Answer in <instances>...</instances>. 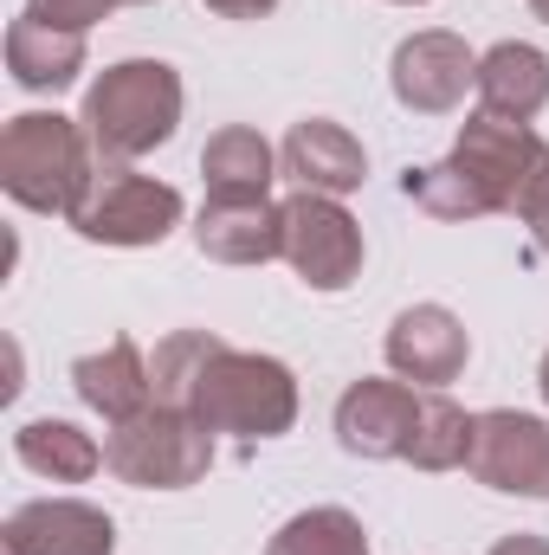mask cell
Masks as SVG:
<instances>
[{
    "label": "cell",
    "instance_id": "obj_1",
    "mask_svg": "<svg viewBox=\"0 0 549 555\" xmlns=\"http://www.w3.org/2000/svg\"><path fill=\"white\" fill-rule=\"evenodd\" d=\"M98 149L85 137V124L59 117V111H20L0 137V188L26 207V214H78V201L98 181Z\"/></svg>",
    "mask_w": 549,
    "mask_h": 555
},
{
    "label": "cell",
    "instance_id": "obj_2",
    "mask_svg": "<svg viewBox=\"0 0 549 555\" xmlns=\"http://www.w3.org/2000/svg\"><path fill=\"white\" fill-rule=\"evenodd\" d=\"M85 137L104 168H130L137 155L162 149L181 124V78L162 59H124L85 91Z\"/></svg>",
    "mask_w": 549,
    "mask_h": 555
},
{
    "label": "cell",
    "instance_id": "obj_3",
    "mask_svg": "<svg viewBox=\"0 0 549 555\" xmlns=\"http://www.w3.org/2000/svg\"><path fill=\"white\" fill-rule=\"evenodd\" d=\"M188 414L201 420L207 433H240L246 446L253 439H278L291 433L297 420V375L278 362V356H253V349H220L194 395H188Z\"/></svg>",
    "mask_w": 549,
    "mask_h": 555
},
{
    "label": "cell",
    "instance_id": "obj_4",
    "mask_svg": "<svg viewBox=\"0 0 549 555\" xmlns=\"http://www.w3.org/2000/svg\"><path fill=\"white\" fill-rule=\"evenodd\" d=\"M104 465L137 491H188L214 465V433L188 408H142L137 420H117L104 439Z\"/></svg>",
    "mask_w": 549,
    "mask_h": 555
},
{
    "label": "cell",
    "instance_id": "obj_5",
    "mask_svg": "<svg viewBox=\"0 0 549 555\" xmlns=\"http://www.w3.org/2000/svg\"><path fill=\"white\" fill-rule=\"evenodd\" d=\"M452 162L472 175V188L491 201V214L511 220H537L549 201V142L531 124H505V117H465V130L452 142Z\"/></svg>",
    "mask_w": 549,
    "mask_h": 555
},
{
    "label": "cell",
    "instance_id": "obj_6",
    "mask_svg": "<svg viewBox=\"0 0 549 555\" xmlns=\"http://www.w3.org/2000/svg\"><path fill=\"white\" fill-rule=\"evenodd\" d=\"M72 227L98 246H162L181 227V194L168 181L137 175V168H98Z\"/></svg>",
    "mask_w": 549,
    "mask_h": 555
},
{
    "label": "cell",
    "instance_id": "obj_7",
    "mask_svg": "<svg viewBox=\"0 0 549 555\" xmlns=\"http://www.w3.org/2000/svg\"><path fill=\"white\" fill-rule=\"evenodd\" d=\"M284 259L310 291H349L362 272V227L330 194H291L284 201Z\"/></svg>",
    "mask_w": 549,
    "mask_h": 555
},
{
    "label": "cell",
    "instance_id": "obj_8",
    "mask_svg": "<svg viewBox=\"0 0 549 555\" xmlns=\"http://www.w3.org/2000/svg\"><path fill=\"white\" fill-rule=\"evenodd\" d=\"M465 472L491 491H511V498H549V420L518 414V408L478 414Z\"/></svg>",
    "mask_w": 549,
    "mask_h": 555
},
{
    "label": "cell",
    "instance_id": "obj_9",
    "mask_svg": "<svg viewBox=\"0 0 549 555\" xmlns=\"http://www.w3.org/2000/svg\"><path fill=\"white\" fill-rule=\"evenodd\" d=\"M472 78H478V59L459 33H413V39L395 46V65H388L395 98L420 117H446L465 98Z\"/></svg>",
    "mask_w": 549,
    "mask_h": 555
},
{
    "label": "cell",
    "instance_id": "obj_10",
    "mask_svg": "<svg viewBox=\"0 0 549 555\" xmlns=\"http://www.w3.org/2000/svg\"><path fill=\"white\" fill-rule=\"evenodd\" d=\"M413 420H420V395H413L408 382L362 375L336 401V439L356 459H408Z\"/></svg>",
    "mask_w": 549,
    "mask_h": 555
},
{
    "label": "cell",
    "instance_id": "obj_11",
    "mask_svg": "<svg viewBox=\"0 0 549 555\" xmlns=\"http://www.w3.org/2000/svg\"><path fill=\"white\" fill-rule=\"evenodd\" d=\"M465 356H472V336L446 304H413L388 323V369L401 382L446 388V382L465 375Z\"/></svg>",
    "mask_w": 549,
    "mask_h": 555
},
{
    "label": "cell",
    "instance_id": "obj_12",
    "mask_svg": "<svg viewBox=\"0 0 549 555\" xmlns=\"http://www.w3.org/2000/svg\"><path fill=\"white\" fill-rule=\"evenodd\" d=\"M0 543H7V555H111L117 550V524L98 504L39 498V504H20L7 517Z\"/></svg>",
    "mask_w": 549,
    "mask_h": 555
},
{
    "label": "cell",
    "instance_id": "obj_13",
    "mask_svg": "<svg viewBox=\"0 0 549 555\" xmlns=\"http://www.w3.org/2000/svg\"><path fill=\"white\" fill-rule=\"evenodd\" d=\"M278 168L297 181V194H330V201H343V194L362 188L369 155H362V142L349 137L343 124L304 117V124H291V137L278 149Z\"/></svg>",
    "mask_w": 549,
    "mask_h": 555
},
{
    "label": "cell",
    "instance_id": "obj_14",
    "mask_svg": "<svg viewBox=\"0 0 549 555\" xmlns=\"http://www.w3.org/2000/svg\"><path fill=\"white\" fill-rule=\"evenodd\" d=\"M194 246L214 266H272V259H284V207H272V201H207L194 220Z\"/></svg>",
    "mask_w": 549,
    "mask_h": 555
},
{
    "label": "cell",
    "instance_id": "obj_15",
    "mask_svg": "<svg viewBox=\"0 0 549 555\" xmlns=\"http://www.w3.org/2000/svg\"><path fill=\"white\" fill-rule=\"evenodd\" d=\"M72 388H78V401L91 414H104L111 426L137 420L142 408H155V375H149V362H142V349L130 336H117L98 356H78L72 362Z\"/></svg>",
    "mask_w": 549,
    "mask_h": 555
},
{
    "label": "cell",
    "instance_id": "obj_16",
    "mask_svg": "<svg viewBox=\"0 0 549 555\" xmlns=\"http://www.w3.org/2000/svg\"><path fill=\"white\" fill-rule=\"evenodd\" d=\"M472 91H478V111H485V117L531 124L549 104V59L537 46H524V39H505V46H491V52L478 59Z\"/></svg>",
    "mask_w": 549,
    "mask_h": 555
},
{
    "label": "cell",
    "instance_id": "obj_17",
    "mask_svg": "<svg viewBox=\"0 0 549 555\" xmlns=\"http://www.w3.org/2000/svg\"><path fill=\"white\" fill-rule=\"evenodd\" d=\"M7 72H13L20 91L52 98V91L78 85V72H85V33H65V26H46L39 13H20L7 26Z\"/></svg>",
    "mask_w": 549,
    "mask_h": 555
},
{
    "label": "cell",
    "instance_id": "obj_18",
    "mask_svg": "<svg viewBox=\"0 0 549 555\" xmlns=\"http://www.w3.org/2000/svg\"><path fill=\"white\" fill-rule=\"evenodd\" d=\"M272 175H278L272 142L259 137V130H246V124L214 130L207 149H201V181H207L214 201H266Z\"/></svg>",
    "mask_w": 549,
    "mask_h": 555
},
{
    "label": "cell",
    "instance_id": "obj_19",
    "mask_svg": "<svg viewBox=\"0 0 549 555\" xmlns=\"http://www.w3.org/2000/svg\"><path fill=\"white\" fill-rule=\"evenodd\" d=\"M13 452H20L26 472H39V478H52V485H85V478L104 465V446H98L91 433H78L72 420H26V426L13 433Z\"/></svg>",
    "mask_w": 549,
    "mask_h": 555
},
{
    "label": "cell",
    "instance_id": "obj_20",
    "mask_svg": "<svg viewBox=\"0 0 549 555\" xmlns=\"http://www.w3.org/2000/svg\"><path fill=\"white\" fill-rule=\"evenodd\" d=\"M472 420L452 395H439V388H426L420 395V420H413V439H408V465L413 472H452V465H465V452H472Z\"/></svg>",
    "mask_w": 549,
    "mask_h": 555
},
{
    "label": "cell",
    "instance_id": "obj_21",
    "mask_svg": "<svg viewBox=\"0 0 549 555\" xmlns=\"http://www.w3.org/2000/svg\"><path fill=\"white\" fill-rule=\"evenodd\" d=\"M401 194H408L426 220H478V214H491V201L472 188V175H465L459 162L408 168V175H401Z\"/></svg>",
    "mask_w": 549,
    "mask_h": 555
},
{
    "label": "cell",
    "instance_id": "obj_22",
    "mask_svg": "<svg viewBox=\"0 0 549 555\" xmlns=\"http://www.w3.org/2000/svg\"><path fill=\"white\" fill-rule=\"evenodd\" d=\"M220 349H227V343L207 336V330H175L168 343H155V362H149V375H155V401H162V408H188L201 369H207Z\"/></svg>",
    "mask_w": 549,
    "mask_h": 555
},
{
    "label": "cell",
    "instance_id": "obj_23",
    "mask_svg": "<svg viewBox=\"0 0 549 555\" xmlns=\"http://www.w3.org/2000/svg\"><path fill=\"white\" fill-rule=\"evenodd\" d=\"M266 555H369V537H362V524L349 511L323 504V511H297L272 537Z\"/></svg>",
    "mask_w": 549,
    "mask_h": 555
},
{
    "label": "cell",
    "instance_id": "obj_24",
    "mask_svg": "<svg viewBox=\"0 0 549 555\" xmlns=\"http://www.w3.org/2000/svg\"><path fill=\"white\" fill-rule=\"evenodd\" d=\"M111 7H124V0H33L26 13H39L46 26H65V33H85V26H98Z\"/></svg>",
    "mask_w": 549,
    "mask_h": 555
},
{
    "label": "cell",
    "instance_id": "obj_25",
    "mask_svg": "<svg viewBox=\"0 0 549 555\" xmlns=\"http://www.w3.org/2000/svg\"><path fill=\"white\" fill-rule=\"evenodd\" d=\"M220 20H259V13H272L278 0H207Z\"/></svg>",
    "mask_w": 549,
    "mask_h": 555
},
{
    "label": "cell",
    "instance_id": "obj_26",
    "mask_svg": "<svg viewBox=\"0 0 549 555\" xmlns=\"http://www.w3.org/2000/svg\"><path fill=\"white\" fill-rule=\"evenodd\" d=\"M491 555H549V543H544V537H505Z\"/></svg>",
    "mask_w": 549,
    "mask_h": 555
},
{
    "label": "cell",
    "instance_id": "obj_27",
    "mask_svg": "<svg viewBox=\"0 0 549 555\" xmlns=\"http://www.w3.org/2000/svg\"><path fill=\"white\" fill-rule=\"evenodd\" d=\"M531 233H537V253H549V201L537 207V220H531Z\"/></svg>",
    "mask_w": 549,
    "mask_h": 555
},
{
    "label": "cell",
    "instance_id": "obj_28",
    "mask_svg": "<svg viewBox=\"0 0 549 555\" xmlns=\"http://www.w3.org/2000/svg\"><path fill=\"white\" fill-rule=\"evenodd\" d=\"M537 388H544V401H549V356H544V369H537Z\"/></svg>",
    "mask_w": 549,
    "mask_h": 555
},
{
    "label": "cell",
    "instance_id": "obj_29",
    "mask_svg": "<svg viewBox=\"0 0 549 555\" xmlns=\"http://www.w3.org/2000/svg\"><path fill=\"white\" fill-rule=\"evenodd\" d=\"M531 7H537V20H544V26H549V0H531Z\"/></svg>",
    "mask_w": 549,
    "mask_h": 555
},
{
    "label": "cell",
    "instance_id": "obj_30",
    "mask_svg": "<svg viewBox=\"0 0 549 555\" xmlns=\"http://www.w3.org/2000/svg\"><path fill=\"white\" fill-rule=\"evenodd\" d=\"M130 7H149V0H130Z\"/></svg>",
    "mask_w": 549,
    "mask_h": 555
},
{
    "label": "cell",
    "instance_id": "obj_31",
    "mask_svg": "<svg viewBox=\"0 0 549 555\" xmlns=\"http://www.w3.org/2000/svg\"><path fill=\"white\" fill-rule=\"evenodd\" d=\"M408 7H413V0H408Z\"/></svg>",
    "mask_w": 549,
    "mask_h": 555
}]
</instances>
